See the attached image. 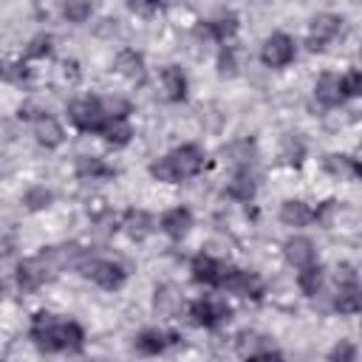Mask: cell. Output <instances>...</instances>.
Segmentation results:
<instances>
[{
	"instance_id": "1",
	"label": "cell",
	"mask_w": 362,
	"mask_h": 362,
	"mask_svg": "<svg viewBox=\"0 0 362 362\" xmlns=\"http://www.w3.org/2000/svg\"><path fill=\"white\" fill-rule=\"evenodd\" d=\"M31 342L45 354H79L85 345V331L76 320H59L57 314L40 311L28 325Z\"/></svg>"
},
{
	"instance_id": "2",
	"label": "cell",
	"mask_w": 362,
	"mask_h": 362,
	"mask_svg": "<svg viewBox=\"0 0 362 362\" xmlns=\"http://www.w3.org/2000/svg\"><path fill=\"white\" fill-rule=\"evenodd\" d=\"M204 164H206V153L198 144H181V147L170 150L167 156L156 158L150 164V175L164 184H178V181L195 178L204 170Z\"/></svg>"
},
{
	"instance_id": "3",
	"label": "cell",
	"mask_w": 362,
	"mask_h": 362,
	"mask_svg": "<svg viewBox=\"0 0 362 362\" xmlns=\"http://www.w3.org/2000/svg\"><path fill=\"white\" fill-rule=\"evenodd\" d=\"M113 113L107 110V102L105 99H96V96H85V99H76L71 102L68 107V119L76 130L82 133H99L102 124L110 119Z\"/></svg>"
},
{
	"instance_id": "4",
	"label": "cell",
	"mask_w": 362,
	"mask_h": 362,
	"mask_svg": "<svg viewBox=\"0 0 362 362\" xmlns=\"http://www.w3.org/2000/svg\"><path fill=\"white\" fill-rule=\"evenodd\" d=\"M82 274L88 280H93L99 288H107V291H116L124 286L127 280V272L122 263L116 260H107V257H93V260H85L82 263Z\"/></svg>"
},
{
	"instance_id": "5",
	"label": "cell",
	"mask_w": 362,
	"mask_h": 362,
	"mask_svg": "<svg viewBox=\"0 0 362 362\" xmlns=\"http://www.w3.org/2000/svg\"><path fill=\"white\" fill-rule=\"evenodd\" d=\"M189 317L201 328H218V325L229 322L232 308L223 300H218V297H201V300L189 303Z\"/></svg>"
},
{
	"instance_id": "6",
	"label": "cell",
	"mask_w": 362,
	"mask_h": 362,
	"mask_svg": "<svg viewBox=\"0 0 362 362\" xmlns=\"http://www.w3.org/2000/svg\"><path fill=\"white\" fill-rule=\"evenodd\" d=\"M294 57H297V45H294V40H291L288 34H283V31L272 34V37L260 45V62H263L266 68H286L288 62H294Z\"/></svg>"
},
{
	"instance_id": "7",
	"label": "cell",
	"mask_w": 362,
	"mask_h": 362,
	"mask_svg": "<svg viewBox=\"0 0 362 362\" xmlns=\"http://www.w3.org/2000/svg\"><path fill=\"white\" fill-rule=\"evenodd\" d=\"M221 288H226V291H232L238 297H246V300H260L266 294V286H263L260 274L246 272V269H235V266L226 269V277H223Z\"/></svg>"
},
{
	"instance_id": "8",
	"label": "cell",
	"mask_w": 362,
	"mask_h": 362,
	"mask_svg": "<svg viewBox=\"0 0 362 362\" xmlns=\"http://www.w3.org/2000/svg\"><path fill=\"white\" fill-rule=\"evenodd\" d=\"M334 308L339 314H356L362 308V291H359V283H356V274L351 266H342V277H339V286L334 294Z\"/></svg>"
},
{
	"instance_id": "9",
	"label": "cell",
	"mask_w": 362,
	"mask_h": 362,
	"mask_svg": "<svg viewBox=\"0 0 362 362\" xmlns=\"http://www.w3.org/2000/svg\"><path fill=\"white\" fill-rule=\"evenodd\" d=\"M226 269H229V266H226L223 260L212 257V255H195V257H192V266H189L192 280L201 283V286H209V288H221V286H223Z\"/></svg>"
},
{
	"instance_id": "10",
	"label": "cell",
	"mask_w": 362,
	"mask_h": 362,
	"mask_svg": "<svg viewBox=\"0 0 362 362\" xmlns=\"http://www.w3.org/2000/svg\"><path fill=\"white\" fill-rule=\"evenodd\" d=\"M342 31V17L339 14H317L311 20L308 28V48L311 51H322L331 40H337Z\"/></svg>"
},
{
	"instance_id": "11",
	"label": "cell",
	"mask_w": 362,
	"mask_h": 362,
	"mask_svg": "<svg viewBox=\"0 0 362 362\" xmlns=\"http://www.w3.org/2000/svg\"><path fill=\"white\" fill-rule=\"evenodd\" d=\"M175 342H181V337L175 334V331H164V328H144L136 339H133V348L139 351V354H144V356H158V354H164L170 345H175Z\"/></svg>"
},
{
	"instance_id": "12",
	"label": "cell",
	"mask_w": 362,
	"mask_h": 362,
	"mask_svg": "<svg viewBox=\"0 0 362 362\" xmlns=\"http://www.w3.org/2000/svg\"><path fill=\"white\" fill-rule=\"evenodd\" d=\"M116 74H122L127 82H133V85H144V79H147V68H144V57L139 54V51H133V48H124L119 57H116Z\"/></svg>"
},
{
	"instance_id": "13",
	"label": "cell",
	"mask_w": 362,
	"mask_h": 362,
	"mask_svg": "<svg viewBox=\"0 0 362 362\" xmlns=\"http://www.w3.org/2000/svg\"><path fill=\"white\" fill-rule=\"evenodd\" d=\"M161 232L167 235V238H173V240H181V238H187V232L192 229V212L187 209V206H173V209H167L164 215H161Z\"/></svg>"
},
{
	"instance_id": "14",
	"label": "cell",
	"mask_w": 362,
	"mask_h": 362,
	"mask_svg": "<svg viewBox=\"0 0 362 362\" xmlns=\"http://www.w3.org/2000/svg\"><path fill=\"white\" fill-rule=\"evenodd\" d=\"M48 277V260L45 257H37V260H25L20 263L17 269V283L23 291H37Z\"/></svg>"
},
{
	"instance_id": "15",
	"label": "cell",
	"mask_w": 362,
	"mask_h": 362,
	"mask_svg": "<svg viewBox=\"0 0 362 362\" xmlns=\"http://www.w3.org/2000/svg\"><path fill=\"white\" fill-rule=\"evenodd\" d=\"M283 252H286V260H288L294 269H303V266H308V263H314V260H317L314 243H311L308 238H303V235L288 238V240L283 243Z\"/></svg>"
},
{
	"instance_id": "16",
	"label": "cell",
	"mask_w": 362,
	"mask_h": 362,
	"mask_svg": "<svg viewBox=\"0 0 362 362\" xmlns=\"http://www.w3.org/2000/svg\"><path fill=\"white\" fill-rule=\"evenodd\" d=\"M161 88L167 102H184L187 99V74L178 65H167L161 71Z\"/></svg>"
},
{
	"instance_id": "17",
	"label": "cell",
	"mask_w": 362,
	"mask_h": 362,
	"mask_svg": "<svg viewBox=\"0 0 362 362\" xmlns=\"http://www.w3.org/2000/svg\"><path fill=\"white\" fill-rule=\"evenodd\" d=\"M34 136H37V141L42 144V147H48V150H54V147H59L62 144V127H59V122L54 119V116H48V113H40L37 119H34Z\"/></svg>"
},
{
	"instance_id": "18",
	"label": "cell",
	"mask_w": 362,
	"mask_h": 362,
	"mask_svg": "<svg viewBox=\"0 0 362 362\" xmlns=\"http://www.w3.org/2000/svg\"><path fill=\"white\" fill-rule=\"evenodd\" d=\"M201 31L206 34V37H212L215 42H221V45H226L235 34H238V17L235 14H221V17H212V20H206L204 25H201Z\"/></svg>"
},
{
	"instance_id": "19",
	"label": "cell",
	"mask_w": 362,
	"mask_h": 362,
	"mask_svg": "<svg viewBox=\"0 0 362 362\" xmlns=\"http://www.w3.org/2000/svg\"><path fill=\"white\" fill-rule=\"evenodd\" d=\"M314 96H317V102L325 105V107H339V105L345 102V96H342V90H339V76H337V74H322V76L317 79V85H314Z\"/></svg>"
},
{
	"instance_id": "20",
	"label": "cell",
	"mask_w": 362,
	"mask_h": 362,
	"mask_svg": "<svg viewBox=\"0 0 362 362\" xmlns=\"http://www.w3.org/2000/svg\"><path fill=\"white\" fill-rule=\"evenodd\" d=\"M99 136H102L107 144H113V147H124V144L133 139V127H130L127 116H110V119L102 124Z\"/></svg>"
},
{
	"instance_id": "21",
	"label": "cell",
	"mask_w": 362,
	"mask_h": 362,
	"mask_svg": "<svg viewBox=\"0 0 362 362\" xmlns=\"http://www.w3.org/2000/svg\"><path fill=\"white\" fill-rule=\"evenodd\" d=\"M280 221L286 226H308L314 221V209L305 204V201H297V198H288L283 201L280 206Z\"/></svg>"
},
{
	"instance_id": "22",
	"label": "cell",
	"mask_w": 362,
	"mask_h": 362,
	"mask_svg": "<svg viewBox=\"0 0 362 362\" xmlns=\"http://www.w3.org/2000/svg\"><path fill=\"white\" fill-rule=\"evenodd\" d=\"M255 189H257L255 175L249 173V167H240V170L232 175L229 187H226V195L235 198V201H252V198H255Z\"/></svg>"
},
{
	"instance_id": "23",
	"label": "cell",
	"mask_w": 362,
	"mask_h": 362,
	"mask_svg": "<svg viewBox=\"0 0 362 362\" xmlns=\"http://www.w3.org/2000/svg\"><path fill=\"white\" fill-rule=\"evenodd\" d=\"M238 354L240 356H280V351L274 348V342L269 337H255V334H243L240 337Z\"/></svg>"
},
{
	"instance_id": "24",
	"label": "cell",
	"mask_w": 362,
	"mask_h": 362,
	"mask_svg": "<svg viewBox=\"0 0 362 362\" xmlns=\"http://www.w3.org/2000/svg\"><path fill=\"white\" fill-rule=\"evenodd\" d=\"M76 173H79V178H90V181L116 175V170L107 167V164H105L102 158H96V156H82V158L76 161Z\"/></svg>"
},
{
	"instance_id": "25",
	"label": "cell",
	"mask_w": 362,
	"mask_h": 362,
	"mask_svg": "<svg viewBox=\"0 0 362 362\" xmlns=\"http://www.w3.org/2000/svg\"><path fill=\"white\" fill-rule=\"evenodd\" d=\"M297 286H300V291L305 297H314L320 291V286H322V266L314 260V263L297 269Z\"/></svg>"
},
{
	"instance_id": "26",
	"label": "cell",
	"mask_w": 362,
	"mask_h": 362,
	"mask_svg": "<svg viewBox=\"0 0 362 362\" xmlns=\"http://www.w3.org/2000/svg\"><path fill=\"white\" fill-rule=\"evenodd\" d=\"M124 226H127V235L130 238H144L153 229V218L144 209H130L124 215Z\"/></svg>"
},
{
	"instance_id": "27",
	"label": "cell",
	"mask_w": 362,
	"mask_h": 362,
	"mask_svg": "<svg viewBox=\"0 0 362 362\" xmlns=\"http://www.w3.org/2000/svg\"><path fill=\"white\" fill-rule=\"evenodd\" d=\"M90 11H93L90 0H65L62 3V14L68 23H85L90 17Z\"/></svg>"
},
{
	"instance_id": "28",
	"label": "cell",
	"mask_w": 362,
	"mask_h": 362,
	"mask_svg": "<svg viewBox=\"0 0 362 362\" xmlns=\"http://www.w3.org/2000/svg\"><path fill=\"white\" fill-rule=\"evenodd\" d=\"M325 167H328V173H334V175H342V173H348V175H359V161L356 158H351V156H328L325 158Z\"/></svg>"
},
{
	"instance_id": "29",
	"label": "cell",
	"mask_w": 362,
	"mask_h": 362,
	"mask_svg": "<svg viewBox=\"0 0 362 362\" xmlns=\"http://www.w3.org/2000/svg\"><path fill=\"white\" fill-rule=\"evenodd\" d=\"M339 90H342V96H345V99L359 96V90H362V74H359L356 68L345 71V74L339 76Z\"/></svg>"
},
{
	"instance_id": "30",
	"label": "cell",
	"mask_w": 362,
	"mask_h": 362,
	"mask_svg": "<svg viewBox=\"0 0 362 362\" xmlns=\"http://www.w3.org/2000/svg\"><path fill=\"white\" fill-rule=\"evenodd\" d=\"M173 0H130V8L139 14H156L161 8H167Z\"/></svg>"
},
{
	"instance_id": "31",
	"label": "cell",
	"mask_w": 362,
	"mask_h": 362,
	"mask_svg": "<svg viewBox=\"0 0 362 362\" xmlns=\"http://www.w3.org/2000/svg\"><path fill=\"white\" fill-rule=\"evenodd\" d=\"M28 57H48L51 54V37L48 34H42V37H37V40H31V45H28V51H25Z\"/></svg>"
},
{
	"instance_id": "32",
	"label": "cell",
	"mask_w": 362,
	"mask_h": 362,
	"mask_svg": "<svg viewBox=\"0 0 362 362\" xmlns=\"http://www.w3.org/2000/svg\"><path fill=\"white\" fill-rule=\"evenodd\" d=\"M283 158H286V164H300V158H303V144H300L297 139H288V141H286V150H283Z\"/></svg>"
},
{
	"instance_id": "33",
	"label": "cell",
	"mask_w": 362,
	"mask_h": 362,
	"mask_svg": "<svg viewBox=\"0 0 362 362\" xmlns=\"http://www.w3.org/2000/svg\"><path fill=\"white\" fill-rule=\"evenodd\" d=\"M48 201H51V192L48 189H31L28 195H25V204L31 206V209H40V206H48Z\"/></svg>"
},
{
	"instance_id": "34",
	"label": "cell",
	"mask_w": 362,
	"mask_h": 362,
	"mask_svg": "<svg viewBox=\"0 0 362 362\" xmlns=\"http://www.w3.org/2000/svg\"><path fill=\"white\" fill-rule=\"evenodd\" d=\"M328 356H331V359H348V362H351V359H356V348L348 345V342H342V345H337Z\"/></svg>"
},
{
	"instance_id": "35",
	"label": "cell",
	"mask_w": 362,
	"mask_h": 362,
	"mask_svg": "<svg viewBox=\"0 0 362 362\" xmlns=\"http://www.w3.org/2000/svg\"><path fill=\"white\" fill-rule=\"evenodd\" d=\"M0 74H3V65H0Z\"/></svg>"
}]
</instances>
